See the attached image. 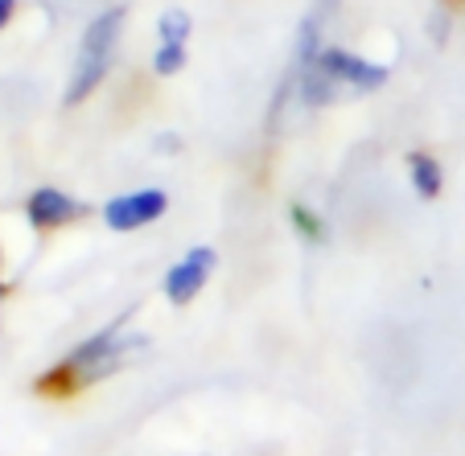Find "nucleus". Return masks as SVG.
<instances>
[{
    "label": "nucleus",
    "instance_id": "9b49d317",
    "mask_svg": "<svg viewBox=\"0 0 465 456\" xmlns=\"http://www.w3.org/2000/svg\"><path fill=\"white\" fill-rule=\"evenodd\" d=\"M313 9H317V13H322V17H334V9H338V0H317Z\"/></svg>",
    "mask_w": 465,
    "mask_h": 456
},
{
    "label": "nucleus",
    "instance_id": "1a4fd4ad",
    "mask_svg": "<svg viewBox=\"0 0 465 456\" xmlns=\"http://www.w3.org/2000/svg\"><path fill=\"white\" fill-rule=\"evenodd\" d=\"M185 58H190V53H185V45L161 42L157 53H153V71H157V74H177V71L185 66Z\"/></svg>",
    "mask_w": 465,
    "mask_h": 456
},
{
    "label": "nucleus",
    "instance_id": "20e7f679",
    "mask_svg": "<svg viewBox=\"0 0 465 456\" xmlns=\"http://www.w3.org/2000/svg\"><path fill=\"white\" fill-rule=\"evenodd\" d=\"M214 264H219V251H214V247H193V251H185L182 259H177V264L165 272L161 292H165L173 305H190V300L206 288Z\"/></svg>",
    "mask_w": 465,
    "mask_h": 456
},
{
    "label": "nucleus",
    "instance_id": "423d86ee",
    "mask_svg": "<svg viewBox=\"0 0 465 456\" xmlns=\"http://www.w3.org/2000/svg\"><path fill=\"white\" fill-rule=\"evenodd\" d=\"M408 177H412L416 198H424V202L440 198V189H445V169H440V160L432 152H412L408 157Z\"/></svg>",
    "mask_w": 465,
    "mask_h": 456
},
{
    "label": "nucleus",
    "instance_id": "f03ea898",
    "mask_svg": "<svg viewBox=\"0 0 465 456\" xmlns=\"http://www.w3.org/2000/svg\"><path fill=\"white\" fill-rule=\"evenodd\" d=\"M313 74H322L325 82L334 91L351 87V91H379L387 82V66H379V62H367L359 58V53H346V50H325L313 58V66H309Z\"/></svg>",
    "mask_w": 465,
    "mask_h": 456
},
{
    "label": "nucleus",
    "instance_id": "7ed1b4c3",
    "mask_svg": "<svg viewBox=\"0 0 465 456\" xmlns=\"http://www.w3.org/2000/svg\"><path fill=\"white\" fill-rule=\"evenodd\" d=\"M165 210H169L165 189H132V193H115L104 206V222L112 230H120V235H128V230L153 227L157 218H165Z\"/></svg>",
    "mask_w": 465,
    "mask_h": 456
},
{
    "label": "nucleus",
    "instance_id": "f8f14e48",
    "mask_svg": "<svg viewBox=\"0 0 465 456\" xmlns=\"http://www.w3.org/2000/svg\"><path fill=\"white\" fill-rule=\"evenodd\" d=\"M0 300H5V284H0Z\"/></svg>",
    "mask_w": 465,
    "mask_h": 456
},
{
    "label": "nucleus",
    "instance_id": "39448f33",
    "mask_svg": "<svg viewBox=\"0 0 465 456\" xmlns=\"http://www.w3.org/2000/svg\"><path fill=\"white\" fill-rule=\"evenodd\" d=\"M87 214V206L79 202V198H71V193H62V189H34L29 193V202H25V218L34 230H58L66 227V222L83 218Z\"/></svg>",
    "mask_w": 465,
    "mask_h": 456
},
{
    "label": "nucleus",
    "instance_id": "9d476101",
    "mask_svg": "<svg viewBox=\"0 0 465 456\" xmlns=\"http://www.w3.org/2000/svg\"><path fill=\"white\" fill-rule=\"evenodd\" d=\"M13 9H17V0H0V29L13 21Z\"/></svg>",
    "mask_w": 465,
    "mask_h": 456
},
{
    "label": "nucleus",
    "instance_id": "f257e3e1",
    "mask_svg": "<svg viewBox=\"0 0 465 456\" xmlns=\"http://www.w3.org/2000/svg\"><path fill=\"white\" fill-rule=\"evenodd\" d=\"M120 29H124V9H107L99 13L87 25L79 45V58H74V74L66 82V103H83L91 91H99V82L107 79V66H112V53L120 45Z\"/></svg>",
    "mask_w": 465,
    "mask_h": 456
},
{
    "label": "nucleus",
    "instance_id": "6e6552de",
    "mask_svg": "<svg viewBox=\"0 0 465 456\" xmlns=\"http://www.w3.org/2000/svg\"><path fill=\"white\" fill-rule=\"evenodd\" d=\"M289 218H292V227H297L305 238H313V243H322V238H325L322 218H317V214L309 210L305 202H292V206H289Z\"/></svg>",
    "mask_w": 465,
    "mask_h": 456
},
{
    "label": "nucleus",
    "instance_id": "0eeeda50",
    "mask_svg": "<svg viewBox=\"0 0 465 456\" xmlns=\"http://www.w3.org/2000/svg\"><path fill=\"white\" fill-rule=\"evenodd\" d=\"M157 34H161V42H169V45H185V37L193 34L190 13L185 9H165L161 13V21H157Z\"/></svg>",
    "mask_w": 465,
    "mask_h": 456
}]
</instances>
